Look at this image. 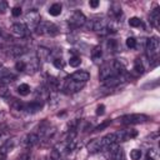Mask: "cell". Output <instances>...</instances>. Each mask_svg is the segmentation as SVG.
Instances as JSON below:
<instances>
[{
	"mask_svg": "<svg viewBox=\"0 0 160 160\" xmlns=\"http://www.w3.org/2000/svg\"><path fill=\"white\" fill-rule=\"evenodd\" d=\"M120 122L121 124H126V125H131V124H141V122H145L149 120V118L144 114H128V115H124L121 116L120 119Z\"/></svg>",
	"mask_w": 160,
	"mask_h": 160,
	"instance_id": "obj_1",
	"label": "cell"
},
{
	"mask_svg": "<svg viewBox=\"0 0 160 160\" xmlns=\"http://www.w3.org/2000/svg\"><path fill=\"white\" fill-rule=\"evenodd\" d=\"M35 30L40 35H55V34H58V28L54 24L46 22V21H40Z\"/></svg>",
	"mask_w": 160,
	"mask_h": 160,
	"instance_id": "obj_2",
	"label": "cell"
},
{
	"mask_svg": "<svg viewBox=\"0 0 160 160\" xmlns=\"http://www.w3.org/2000/svg\"><path fill=\"white\" fill-rule=\"evenodd\" d=\"M159 49H160V41L156 36H152L146 41V51L149 58L155 56L159 52Z\"/></svg>",
	"mask_w": 160,
	"mask_h": 160,
	"instance_id": "obj_3",
	"label": "cell"
},
{
	"mask_svg": "<svg viewBox=\"0 0 160 160\" xmlns=\"http://www.w3.org/2000/svg\"><path fill=\"white\" fill-rule=\"evenodd\" d=\"M86 22V18L85 15L80 11V10H75L71 16L69 18V24L74 28H79V26H82Z\"/></svg>",
	"mask_w": 160,
	"mask_h": 160,
	"instance_id": "obj_4",
	"label": "cell"
},
{
	"mask_svg": "<svg viewBox=\"0 0 160 160\" xmlns=\"http://www.w3.org/2000/svg\"><path fill=\"white\" fill-rule=\"evenodd\" d=\"M86 26H88V29H90L92 31L108 30V25H106V21L104 19H92V20L88 21Z\"/></svg>",
	"mask_w": 160,
	"mask_h": 160,
	"instance_id": "obj_5",
	"label": "cell"
},
{
	"mask_svg": "<svg viewBox=\"0 0 160 160\" xmlns=\"http://www.w3.org/2000/svg\"><path fill=\"white\" fill-rule=\"evenodd\" d=\"M85 84L82 82H78V81H74L71 79H68L65 85H64V91L68 92V94H74V92H78L80 89H82Z\"/></svg>",
	"mask_w": 160,
	"mask_h": 160,
	"instance_id": "obj_6",
	"label": "cell"
},
{
	"mask_svg": "<svg viewBox=\"0 0 160 160\" xmlns=\"http://www.w3.org/2000/svg\"><path fill=\"white\" fill-rule=\"evenodd\" d=\"M114 75H118L116 74V71H115V69H114V66H112V62L111 64H105L101 69H100V74H99V78H100V80H106L108 78H110V76H114Z\"/></svg>",
	"mask_w": 160,
	"mask_h": 160,
	"instance_id": "obj_7",
	"label": "cell"
},
{
	"mask_svg": "<svg viewBox=\"0 0 160 160\" xmlns=\"http://www.w3.org/2000/svg\"><path fill=\"white\" fill-rule=\"evenodd\" d=\"M25 20H26V22H28L31 28L36 29V26H38L39 22H40V15H39V12H38L36 10H30V11L25 15Z\"/></svg>",
	"mask_w": 160,
	"mask_h": 160,
	"instance_id": "obj_8",
	"label": "cell"
},
{
	"mask_svg": "<svg viewBox=\"0 0 160 160\" xmlns=\"http://www.w3.org/2000/svg\"><path fill=\"white\" fill-rule=\"evenodd\" d=\"M69 79H71V80H74V81H78V82L85 84V82L90 79V74H89L88 71H85V70H76L75 72L71 74V76H70Z\"/></svg>",
	"mask_w": 160,
	"mask_h": 160,
	"instance_id": "obj_9",
	"label": "cell"
},
{
	"mask_svg": "<svg viewBox=\"0 0 160 160\" xmlns=\"http://www.w3.org/2000/svg\"><path fill=\"white\" fill-rule=\"evenodd\" d=\"M10 31L14 36L16 38H24L26 35V26L24 24H20V22H16V24H12L11 28H10Z\"/></svg>",
	"mask_w": 160,
	"mask_h": 160,
	"instance_id": "obj_10",
	"label": "cell"
},
{
	"mask_svg": "<svg viewBox=\"0 0 160 160\" xmlns=\"http://www.w3.org/2000/svg\"><path fill=\"white\" fill-rule=\"evenodd\" d=\"M38 141H39V135H38V134H34V132H30V134H28V135L24 138L22 145H24L25 148H31V146H34L35 144H38Z\"/></svg>",
	"mask_w": 160,
	"mask_h": 160,
	"instance_id": "obj_11",
	"label": "cell"
},
{
	"mask_svg": "<svg viewBox=\"0 0 160 160\" xmlns=\"http://www.w3.org/2000/svg\"><path fill=\"white\" fill-rule=\"evenodd\" d=\"M116 141H118L116 132H110V134H106L104 138H101V144L102 146H106V148L116 144Z\"/></svg>",
	"mask_w": 160,
	"mask_h": 160,
	"instance_id": "obj_12",
	"label": "cell"
},
{
	"mask_svg": "<svg viewBox=\"0 0 160 160\" xmlns=\"http://www.w3.org/2000/svg\"><path fill=\"white\" fill-rule=\"evenodd\" d=\"M101 148H102L101 139H94V140H91V141H90V142L86 145L88 151H89V152H91V154L100 151V150H101Z\"/></svg>",
	"mask_w": 160,
	"mask_h": 160,
	"instance_id": "obj_13",
	"label": "cell"
},
{
	"mask_svg": "<svg viewBox=\"0 0 160 160\" xmlns=\"http://www.w3.org/2000/svg\"><path fill=\"white\" fill-rule=\"evenodd\" d=\"M121 80H122V76L121 75H114V76H110L106 80H104V84L108 88H114V86L119 85L121 82Z\"/></svg>",
	"mask_w": 160,
	"mask_h": 160,
	"instance_id": "obj_14",
	"label": "cell"
},
{
	"mask_svg": "<svg viewBox=\"0 0 160 160\" xmlns=\"http://www.w3.org/2000/svg\"><path fill=\"white\" fill-rule=\"evenodd\" d=\"M41 108H42L41 102L32 101V102H29V104H24V109L22 110H25L28 112H38L39 110H41Z\"/></svg>",
	"mask_w": 160,
	"mask_h": 160,
	"instance_id": "obj_15",
	"label": "cell"
},
{
	"mask_svg": "<svg viewBox=\"0 0 160 160\" xmlns=\"http://www.w3.org/2000/svg\"><path fill=\"white\" fill-rule=\"evenodd\" d=\"M159 20H160V11L159 9H154L151 12H150V22L155 26V28H159Z\"/></svg>",
	"mask_w": 160,
	"mask_h": 160,
	"instance_id": "obj_16",
	"label": "cell"
},
{
	"mask_svg": "<svg viewBox=\"0 0 160 160\" xmlns=\"http://www.w3.org/2000/svg\"><path fill=\"white\" fill-rule=\"evenodd\" d=\"M61 10H62V6H61V4L60 2H55V4H52L50 8H49V14L51 15V16H58V15H60L61 14Z\"/></svg>",
	"mask_w": 160,
	"mask_h": 160,
	"instance_id": "obj_17",
	"label": "cell"
},
{
	"mask_svg": "<svg viewBox=\"0 0 160 160\" xmlns=\"http://www.w3.org/2000/svg\"><path fill=\"white\" fill-rule=\"evenodd\" d=\"M50 54H51V51H50L49 49H46V48L40 46V48L38 49V55H39V58H40L41 60H46V59L50 56Z\"/></svg>",
	"mask_w": 160,
	"mask_h": 160,
	"instance_id": "obj_18",
	"label": "cell"
},
{
	"mask_svg": "<svg viewBox=\"0 0 160 160\" xmlns=\"http://www.w3.org/2000/svg\"><path fill=\"white\" fill-rule=\"evenodd\" d=\"M18 92L21 95V96H26L29 92H30V86L28 84H20L18 86Z\"/></svg>",
	"mask_w": 160,
	"mask_h": 160,
	"instance_id": "obj_19",
	"label": "cell"
},
{
	"mask_svg": "<svg viewBox=\"0 0 160 160\" xmlns=\"http://www.w3.org/2000/svg\"><path fill=\"white\" fill-rule=\"evenodd\" d=\"M111 15H112L115 19H119V18L122 15L121 8H120L118 4H114V5H112V8H111Z\"/></svg>",
	"mask_w": 160,
	"mask_h": 160,
	"instance_id": "obj_20",
	"label": "cell"
},
{
	"mask_svg": "<svg viewBox=\"0 0 160 160\" xmlns=\"http://www.w3.org/2000/svg\"><path fill=\"white\" fill-rule=\"evenodd\" d=\"M129 25H130L131 28H140V26L142 25V22H141V20H140L139 18L134 16V18L129 19Z\"/></svg>",
	"mask_w": 160,
	"mask_h": 160,
	"instance_id": "obj_21",
	"label": "cell"
},
{
	"mask_svg": "<svg viewBox=\"0 0 160 160\" xmlns=\"http://www.w3.org/2000/svg\"><path fill=\"white\" fill-rule=\"evenodd\" d=\"M24 52H25V49L24 48H20V46H14V48L10 49V54L12 56H19V55H21Z\"/></svg>",
	"mask_w": 160,
	"mask_h": 160,
	"instance_id": "obj_22",
	"label": "cell"
},
{
	"mask_svg": "<svg viewBox=\"0 0 160 160\" xmlns=\"http://www.w3.org/2000/svg\"><path fill=\"white\" fill-rule=\"evenodd\" d=\"M69 64H70V66H72V68H78V66L81 64V59H80L79 56L74 55V56H71V58H70Z\"/></svg>",
	"mask_w": 160,
	"mask_h": 160,
	"instance_id": "obj_23",
	"label": "cell"
},
{
	"mask_svg": "<svg viewBox=\"0 0 160 160\" xmlns=\"http://www.w3.org/2000/svg\"><path fill=\"white\" fill-rule=\"evenodd\" d=\"M12 80H14V76L12 75H10V74L2 75V76H0V85H6V84L11 82Z\"/></svg>",
	"mask_w": 160,
	"mask_h": 160,
	"instance_id": "obj_24",
	"label": "cell"
},
{
	"mask_svg": "<svg viewBox=\"0 0 160 160\" xmlns=\"http://www.w3.org/2000/svg\"><path fill=\"white\" fill-rule=\"evenodd\" d=\"M101 54H102L101 48H100V46H96V48L92 50V52H91V58L96 61V60H99V59L101 58Z\"/></svg>",
	"mask_w": 160,
	"mask_h": 160,
	"instance_id": "obj_25",
	"label": "cell"
},
{
	"mask_svg": "<svg viewBox=\"0 0 160 160\" xmlns=\"http://www.w3.org/2000/svg\"><path fill=\"white\" fill-rule=\"evenodd\" d=\"M140 156H141V151H140L139 149H132V150L130 151V158H131L132 160H139Z\"/></svg>",
	"mask_w": 160,
	"mask_h": 160,
	"instance_id": "obj_26",
	"label": "cell"
},
{
	"mask_svg": "<svg viewBox=\"0 0 160 160\" xmlns=\"http://www.w3.org/2000/svg\"><path fill=\"white\" fill-rule=\"evenodd\" d=\"M15 69L18 71H25L26 70V62L22 61V60H19L16 64H15Z\"/></svg>",
	"mask_w": 160,
	"mask_h": 160,
	"instance_id": "obj_27",
	"label": "cell"
},
{
	"mask_svg": "<svg viewBox=\"0 0 160 160\" xmlns=\"http://www.w3.org/2000/svg\"><path fill=\"white\" fill-rule=\"evenodd\" d=\"M134 70L138 72V74H142L144 72V66L140 62V60H136L135 64H134Z\"/></svg>",
	"mask_w": 160,
	"mask_h": 160,
	"instance_id": "obj_28",
	"label": "cell"
},
{
	"mask_svg": "<svg viewBox=\"0 0 160 160\" xmlns=\"http://www.w3.org/2000/svg\"><path fill=\"white\" fill-rule=\"evenodd\" d=\"M125 44H126L128 48L134 49V48L136 46V39H135V38H128L126 41H125Z\"/></svg>",
	"mask_w": 160,
	"mask_h": 160,
	"instance_id": "obj_29",
	"label": "cell"
},
{
	"mask_svg": "<svg viewBox=\"0 0 160 160\" xmlns=\"http://www.w3.org/2000/svg\"><path fill=\"white\" fill-rule=\"evenodd\" d=\"M52 64H54V66L55 68H58V69H62L64 68V61H62V59H55V60H52Z\"/></svg>",
	"mask_w": 160,
	"mask_h": 160,
	"instance_id": "obj_30",
	"label": "cell"
},
{
	"mask_svg": "<svg viewBox=\"0 0 160 160\" xmlns=\"http://www.w3.org/2000/svg\"><path fill=\"white\" fill-rule=\"evenodd\" d=\"M16 160H30V152L29 151H25V152L20 154Z\"/></svg>",
	"mask_w": 160,
	"mask_h": 160,
	"instance_id": "obj_31",
	"label": "cell"
},
{
	"mask_svg": "<svg viewBox=\"0 0 160 160\" xmlns=\"http://www.w3.org/2000/svg\"><path fill=\"white\" fill-rule=\"evenodd\" d=\"M11 14H12V16H15V18L20 16V15H21V8H19V6H15V8H12V10H11Z\"/></svg>",
	"mask_w": 160,
	"mask_h": 160,
	"instance_id": "obj_32",
	"label": "cell"
},
{
	"mask_svg": "<svg viewBox=\"0 0 160 160\" xmlns=\"http://www.w3.org/2000/svg\"><path fill=\"white\" fill-rule=\"evenodd\" d=\"M110 122H111V120H105V121H104V122H102L101 125H99V126H96V128H95V130H96V131H100V130H102V129H105V128H106L108 125H110Z\"/></svg>",
	"mask_w": 160,
	"mask_h": 160,
	"instance_id": "obj_33",
	"label": "cell"
},
{
	"mask_svg": "<svg viewBox=\"0 0 160 160\" xmlns=\"http://www.w3.org/2000/svg\"><path fill=\"white\" fill-rule=\"evenodd\" d=\"M8 10V2L4 0H0V14H4Z\"/></svg>",
	"mask_w": 160,
	"mask_h": 160,
	"instance_id": "obj_34",
	"label": "cell"
},
{
	"mask_svg": "<svg viewBox=\"0 0 160 160\" xmlns=\"http://www.w3.org/2000/svg\"><path fill=\"white\" fill-rule=\"evenodd\" d=\"M108 46H109V49H110V50H112V51H115V46H116V41H115V40H109V41H108Z\"/></svg>",
	"mask_w": 160,
	"mask_h": 160,
	"instance_id": "obj_35",
	"label": "cell"
},
{
	"mask_svg": "<svg viewBox=\"0 0 160 160\" xmlns=\"http://www.w3.org/2000/svg\"><path fill=\"white\" fill-rule=\"evenodd\" d=\"M104 110H105V106H104V105H99V106L96 108V115H102V114L105 112Z\"/></svg>",
	"mask_w": 160,
	"mask_h": 160,
	"instance_id": "obj_36",
	"label": "cell"
},
{
	"mask_svg": "<svg viewBox=\"0 0 160 160\" xmlns=\"http://www.w3.org/2000/svg\"><path fill=\"white\" fill-rule=\"evenodd\" d=\"M99 4H100V2H99L98 0H90V1H89V6H90V8H94V9L98 8Z\"/></svg>",
	"mask_w": 160,
	"mask_h": 160,
	"instance_id": "obj_37",
	"label": "cell"
},
{
	"mask_svg": "<svg viewBox=\"0 0 160 160\" xmlns=\"http://www.w3.org/2000/svg\"><path fill=\"white\" fill-rule=\"evenodd\" d=\"M6 154H8V152H6V151H5V150L1 148V149H0V160H5Z\"/></svg>",
	"mask_w": 160,
	"mask_h": 160,
	"instance_id": "obj_38",
	"label": "cell"
},
{
	"mask_svg": "<svg viewBox=\"0 0 160 160\" xmlns=\"http://www.w3.org/2000/svg\"><path fill=\"white\" fill-rule=\"evenodd\" d=\"M146 160H155V159H154V158H151V156H148V159H146Z\"/></svg>",
	"mask_w": 160,
	"mask_h": 160,
	"instance_id": "obj_39",
	"label": "cell"
}]
</instances>
